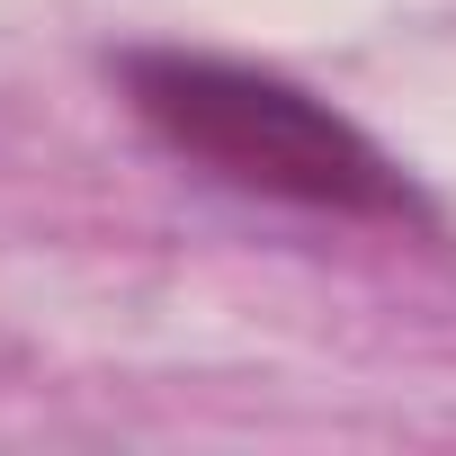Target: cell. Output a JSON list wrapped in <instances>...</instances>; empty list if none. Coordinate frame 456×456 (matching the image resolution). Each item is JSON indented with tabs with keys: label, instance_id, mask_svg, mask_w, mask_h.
Masks as SVG:
<instances>
[{
	"label": "cell",
	"instance_id": "1",
	"mask_svg": "<svg viewBox=\"0 0 456 456\" xmlns=\"http://www.w3.org/2000/svg\"><path fill=\"white\" fill-rule=\"evenodd\" d=\"M126 99L170 152H188L224 188L314 206V215L420 224V188L403 179V161L331 99L278 72L215 63V54H126Z\"/></svg>",
	"mask_w": 456,
	"mask_h": 456
},
{
	"label": "cell",
	"instance_id": "2",
	"mask_svg": "<svg viewBox=\"0 0 456 456\" xmlns=\"http://www.w3.org/2000/svg\"><path fill=\"white\" fill-rule=\"evenodd\" d=\"M19 367H28V349H19V340H10V331H0V385H10V376H19Z\"/></svg>",
	"mask_w": 456,
	"mask_h": 456
}]
</instances>
